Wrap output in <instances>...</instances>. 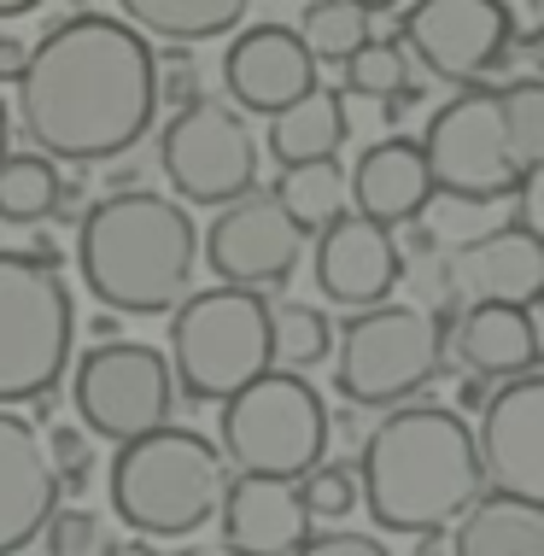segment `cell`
<instances>
[{
	"instance_id": "1",
	"label": "cell",
	"mask_w": 544,
	"mask_h": 556,
	"mask_svg": "<svg viewBox=\"0 0 544 556\" xmlns=\"http://www.w3.org/2000/svg\"><path fill=\"white\" fill-rule=\"evenodd\" d=\"M159 112L153 41L112 12H71L29 48L18 77V124L53 164L124 159Z\"/></svg>"
},
{
	"instance_id": "2",
	"label": "cell",
	"mask_w": 544,
	"mask_h": 556,
	"mask_svg": "<svg viewBox=\"0 0 544 556\" xmlns=\"http://www.w3.org/2000/svg\"><path fill=\"white\" fill-rule=\"evenodd\" d=\"M486 492L475 457V428L445 404H392L363 440L357 498L369 521L387 533H433L451 528Z\"/></svg>"
},
{
	"instance_id": "3",
	"label": "cell",
	"mask_w": 544,
	"mask_h": 556,
	"mask_svg": "<svg viewBox=\"0 0 544 556\" xmlns=\"http://www.w3.org/2000/svg\"><path fill=\"white\" fill-rule=\"evenodd\" d=\"M193 264H200V229L170 193L117 188L83 205L77 269L105 311L170 317L181 293H193Z\"/></svg>"
},
{
	"instance_id": "4",
	"label": "cell",
	"mask_w": 544,
	"mask_h": 556,
	"mask_svg": "<svg viewBox=\"0 0 544 556\" xmlns=\"http://www.w3.org/2000/svg\"><path fill=\"white\" fill-rule=\"evenodd\" d=\"M223 486H229V463L223 451L193 428L164 422L153 433H135L112 457V509L135 539H193L217 521Z\"/></svg>"
},
{
	"instance_id": "5",
	"label": "cell",
	"mask_w": 544,
	"mask_h": 556,
	"mask_svg": "<svg viewBox=\"0 0 544 556\" xmlns=\"http://www.w3.org/2000/svg\"><path fill=\"white\" fill-rule=\"evenodd\" d=\"M170 375L176 393L193 404H223L264 375L269 357V299L258 288L211 281L205 293H181L170 311Z\"/></svg>"
},
{
	"instance_id": "6",
	"label": "cell",
	"mask_w": 544,
	"mask_h": 556,
	"mask_svg": "<svg viewBox=\"0 0 544 556\" xmlns=\"http://www.w3.org/2000/svg\"><path fill=\"white\" fill-rule=\"evenodd\" d=\"M71 288L36 252H0V410L41 404L71 369Z\"/></svg>"
},
{
	"instance_id": "7",
	"label": "cell",
	"mask_w": 544,
	"mask_h": 556,
	"mask_svg": "<svg viewBox=\"0 0 544 556\" xmlns=\"http://www.w3.org/2000/svg\"><path fill=\"white\" fill-rule=\"evenodd\" d=\"M217 433H223L217 445L223 463H235L240 475L299 480L328 451V404L299 369L269 364L240 393L223 399Z\"/></svg>"
},
{
	"instance_id": "8",
	"label": "cell",
	"mask_w": 544,
	"mask_h": 556,
	"mask_svg": "<svg viewBox=\"0 0 544 556\" xmlns=\"http://www.w3.org/2000/svg\"><path fill=\"white\" fill-rule=\"evenodd\" d=\"M416 147H421V159H428L433 193L463 200V205L509 200L527 176H539L521 164L516 135H509V117H504V100H497V88H486V83L457 88V94L428 117V135H421Z\"/></svg>"
},
{
	"instance_id": "9",
	"label": "cell",
	"mask_w": 544,
	"mask_h": 556,
	"mask_svg": "<svg viewBox=\"0 0 544 556\" xmlns=\"http://www.w3.org/2000/svg\"><path fill=\"white\" fill-rule=\"evenodd\" d=\"M440 357H445V328L428 311L381 299V305L345 317L334 387L345 404L392 410V404H404L440 375Z\"/></svg>"
},
{
	"instance_id": "10",
	"label": "cell",
	"mask_w": 544,
	"mask_h": 556,
	"mask_svg": "<svg viewBox=\"0 0 544 556\" xmlns=\"http://www.w3.org/2000/svg\"><path fill=\"white\" fill-rule=\"evenodd\" d=\"M159 170L170 176V193L188 205H229L258 188V135L246 112L229 100L193 94L181 112L159 129Z\"/></svg>"
},
{
	"instance_id": "11",
	"label": "cell",
	"mask_w": 544,
	"mask_h": 556,
	"mask_svg": "<svg viewBox=\"0 0 544 556\" xmlns=\"http://www.w3.org/2000/svg\"><path fill=\"white\" fill-rule=\"evenodd\" d=\"M71 399H77V422L88 440L124 445L135 433H153L170 422L176 404L170 357L147 340H100L83 352Z\"/></svg>"
},
{
	"instance_id": "12",
	"label": "cell",
	"mask_w": 544,
	"mask_h": 556,
	"mask_svg": "<svg viewBox=\"0 0 544 556\" xmlns=\"http://www.w3.org/2000/svg\"><path fill=\"white\" fill-rule=\"evenodd\" d=\"M398 48L428 77L475 88L509 65L516 12H509V0H410L398 12Z\"/></svg>"
},
{
	"instance_id": "13",
	"label": "cell",
	"mask_w": 544,
	"mask_h": 556,
	"mask_svg": "<svg viewBox=\"0 0 544 556\" xmlns=\"http://www.w3.org/2000/svg\"><path fill=\"white\" fill-rule=\"evenodd\" d=\"M200 258L211 276L229 288H287L299 258H305V229L276 205V193H240V200L217 205L211 229L200 235Z\"/></svg>"
},
{
	"instance_id": "14",
	"label": "cell",
	"mask_w": 544,
	"mask_h": 556,
	"mask_svg": "<svg viewBox=\"0 0 544 556\" xmlns=\"http://www.w3.org/2000/svg\"><path fill=\"white\" fill-rule=\"evenodd\" d=\"M475 457L486 492L544 504V375H509L492 399H480Z\"/></svg>"
},
{
	"instance_id": "15",
	"label": "cell",
	"mask_w": 544,
	"mask_h": 556,
	"mask_svg": "<svg viewBox=\"0 0 544 556\" xmlns=\"http://www.w3.org/2000/svg\"><path fill=\"white\" fill-rule=\"evenodd\" d=\"M311 269H316V293L340 311H369L392 299L404 276V252L392 240L387 223H369L357 212H340L334 223L316 229V252H311Z\"/></svg>"
},
{
	"instance_id": "16",
	"label": "cell",
	"mask_w": 544,
	"mask_h": 556,
	"mask_svg": "<svg viewBox=\"0 0 544 556\" xmlns=\"http://www.w3.org/2000/svg\"><path fill=\"white\" fill-rule=\"evenodd\" d=\"M223 88H229L235 112L276 117L281 106H293L316 88V59L293 24H252L223 53Z\"/></svg>"
},
{
	"instance_id": "17",
	"label": "cell",
	"mask_w": 544,
	"mask_h": 556,
	"mask_svg": "<svg viewBox=\"0 0 544 556\" xmlns=\"http://www.w3.org/2000/svg\"><path fill=\"white\" fill-rule=\"evenodd\" d=\"M59 509V475L41 451V433L18 410H0V556L29 551Z\"/></svg>"
},
{
	"instance_id": "18",
	"label": "cell",
	"mask_w": 544,
	"mask_h": 556,
	"mask_svg": "<svg viewBox=\"0 0 544 556\" xmlns=\"http://www.w3.org/2000/svg\"><path fill=\"white\" fill-rule=\"evenodd\" d=\"M451 276L468 293V305L480 299H504V305H539L544 293V240L527 223H497L492 235H475L451 258Z\"/></svg>"
},
{
	"instance_id": "19",
	"label": "cell",
	"mask_w": 544,
	"mask_h": 556,
	"mask_svg": "<svg viewBox=\"0 0 544 556\" xmlns=\"http://www.w3.org/2000/svg\"><path fill=\"white\" fill-rule=\"evenodd\" d=\"M223 545L240 556H287L311 533V516L299 504L293 480H264V475H229L223 486Z\"/></svg>"
},
{
	"instance_id": "20",
	"label": "cell",
	"mask_w": 544,
	"mask_h": 556,
	"mask_svg": "<svg viewBox=\"0 0 544 556\" xmlns=\"http://www.w3.org/2000/svg\"><path fill=\"white\" fill-rule=\"evenodd\" d=\"M345 193H352V212L369 223H387V229H404L428 212L433 200V176L428 159L410 135H387L369 153L357 159V176H345Z\"/></svg>"
},
{
	"instance_id": "21",
	"label": "cell",
	"mask_w": 544,
	"mask_h": 556,
	"mask_svg": "<svg viewBox=\"0 0 544 556\" xmlns=\"http://www.w3.org/2000/svg\"><path fill=\"white\" fill-rule=\"evenodd\" d=\"M457 357L480 381H509V375L539 369V323L533 305H504L480 299L457 317Z\"/></svg>"
},
{
	"instance_id": "22",
	"label": "cell",
	"mask_w": 544,
	"mask_h": 556,
	"mask_svg": "<svg viewBox=\"0 0 544 556\" xmlns=\"http://www.w3.org/2000/svg\"><path fill=\"white\" fill-rule=\"evenodd\" d=\"M457 556H544V504L509 498V492H480L451 528Z\"/></svg>"
},
{
	"instance_id": "23",
	"label": "cell",
	"mask_w": 544,
	"mask_h": 556,
	"mask_svg": "<svg viewBox=\"0 0 544 556\" xmlns=\"http://www.w3.org/2000/svg\"><path fill=\"white\" fill-rule=\"evenodd\" d=\"M352 117H345V94L316 83L305 100L281 106L269 117V159L276 164H305V159H340Z\"/></svg>"
},
{
	"instance_id": "24",
	"label": "cell",
	"mask_w": 544,
	"mask_h": 556,
	"mask_svg": "<svg viewBox=\"0 0 544 556\" xmlns=\"http://www.w3.org/2000/svg\"><path fill=\"white\" fill-rule=\"evenodd\" d=\"M124 24L141 36H159L170 48H193V41H217L246 24L252 0H117Z\"/></svg>"
},
{
	"instance_id": "25",
	"label": "cell",
	"mask_w": 544,
	"mask_h": 556,
	"mask_svg": "<svg viewBox=\"0 0 544 556\" xmlns=\"http://www.w3.org/2000/svg\"><path fill=\"white\" fill-rule=\"evenodd\" d=\"M276 205L299 223L305 235H316L322 223H334L340 212H352V193H345V164L340 159H305V164H281L276 176Z\"/></svg>"
},
{
	"instance_id": "26",
	"label": "cell",
	"mask_w": 544,
	"mask_h": 556,
	"mask_svg": "<svg viewBox=\"0 0 544 556\" xmlns=\"http://www.w3.org/2000/svg\"><path fill=\"white\" fill-rule=\"evenodd\" d=\"M345 71V94H363V100H387V112L398 117L404 106L416 100V83H410V53L398 41H357L352 53L340 59Z\"/></svg>"
},
{
	"instance_id": "27",
	"label": "cell",
	"mask_w": 544,
	"mask_h": 556,
	"mask_svg": "<svg viewBox=\"0 0 544 556\" xmlns=\"http://www.w3.org/2000/svg\"><path fill=\"white\" fill-rule=\"evenodd\" d=\"M53 193H59V164L48 153H7L0 159V223H12V229L48 223Z\"/></svg>"
},
{
	"instance_id": "28",
	"label": "cell",
	"mask_w": 544,
	"mask_h": 556,
	"mask_svg": "<svg viewBox=\"0 0 544 556\" xmlns=\"http://www.w3.org/2000/svg\"><path fill=\"white\" fill-rule=\"evenodd\" d=\"M334 352V323L322 317L316 305L305 299H281V305H269V357H276V369H316L322 357Z\"/></svg>"
},
{
	"instance_id": "29",
	"label": "cell",
	"mask_w": 544,
	"mask_h": 556,
	"mask_svg": "<svg viewBox=\"0 0 544 556\" xmlns=\"http://www.w3.org/2000/svg\"><path fill=\"white\" fill-rule=\"evenodd\" d=\"M299 41L311 48V59L322 65V59H340L357 48V41H369V12L352 7V0H311L305 12H299Z\"/></svg>"
},
{
	"instance_id": "30",
	"label": "cell",
	"mask_w": 544,
	"mask_h": 556,
	"mask_svg": "<svg viewBox=\"0 0 544 556\" xmlns=\"http://www.w3.org/2000/svg\"><path fill=\"white\" fill-rule=\"evenodd\" d=\"M497 100H504L509 135H516V153L527 170H544V83L539 77H516L497 83Z\"/></svg>"
},
{
	"instance_id": "31",
	"label": "cell",
	"mask_w": 544,
	"mask_h": 556,
	"mask_svg": "<svg viewBox=\"0 0 544 556\" xmlns=\"http://www.w3.org/2000/svg\"><path fill=\"white\" fill-rule=\"evenodd\" d=\"M293 486H299L305 516L340 521V516H352V509H357V463H311Z\"/></svg>"
},
{
	"instance_id": "32",
	"label": "cell",
	"mask_w": 544,
	"mask_h": 556,
	"mask_svg": "<svg viewBox=\"0 0 544 556\" xmlns=\"http://www.w3.org/2000/svg\"><path fill=\"white\" fill-rule=\"evenodd\" d=\"M41 539H48V556H100V521L88 509H53Z\"/></svg>"
},
{
	"instance_id": "33",
	"label": "cell",
	"mask_w": 544,
	"mask_h": 556,
	"mask_svg": "<svg viewBox=\"0 0 544 556\" xmlns=\"http://www.w3.org/2000/svg\"><path fill=\"white\" fill-rule=\"evenodd\" d=\"M41 451H48L59 486H83L88 469H94V451H88V433L77 428H48V440H41Z\"/></svg>"
},
{
	"instance_id": "34",
	"label": "cell",
	"mask_w": 544,
	"mask_h": 556,
	"mask_svg": "<svg viewBox=\"0 0 544 556\" xmlns=\"http://www.w3.org/2000/svg\"><path fill=\"white\" fill-rule=\"evenodd\" d=\"M287 556H392L375 533H305Z\"/></svg>"
},
{
	"instance_id": "35",
	"label": "cell",
	"mask_w": 544,
	"mask_h": 556,
	"mask_svg": "<svg viewBox=\"0 0 544 556\" xmlns=\"http://www.w3.org/2000/svg\"><path fill=\"white\" fill-rule=\"evenodd\" d=\"M24 59H29L24 36H0V83H18L24 77Z\"/></svg>"
},
{
	"instance_id": "36",
	"label": "cell",
	"mask_w": 544,
	"mask_h": 556,
	"mask_svg": "<svg viewBox=\"0 0 544 556\" xmlns=\"http://www.w3.org/2000/svg\"><path fill=\"white\" fill-rule=\"evenodd\" d=\"M410 556H457V551H451V528L416 533V551H410Z\"/></svg>"
},
{
	"instance_id": "37",
	"label": "cell",
	"mask_w": 544,
	"mask_h": 556,
	"mask_svg": "<svg viewBox=\"0 0 544 556\" xmlns=\"http://www.w3.org/2000/svg\"><path fill=\"white\" fill-rule=\"evenodd\" d=\"M100 556H159L153 539H124V545H100Z\"/></svg>"
},
{
	"instance_id": "38",
	"label": "cell",
	"mask_w": 544,
	"mask_h": 556,
	"mask_svg": "<svg viewBox=\"0 0 544 556\" xmlns=\"http://www.w3.org/2000/svg\"><path fill=\"white\" fill-rule=\"evenodd\" d=\"M41 0H0V18H24V12H36Z\"/></svg>"
},
{
	"instance_id": "39",
	"label": "cell",
	"mask_w": 544,
	"mask_h": 556,
	"mask_svg": "<svg viewBox=\"0 0 544 556\" xmlns=\"http://www.w3.org/2000/svg\"><path fill=\"white\" fill-rule=\"evenodd\" d=\"M176 556H240V551H229V545L217 539V545H188V551H176Z\"/></svg>"
},
{
	"instance_id": "40",
	"label": "cell",
	"mask_w": 544,
	"mask_h": 556,
	"mask_svg": "<svg viewBox=\"0 0 544 556\" xmlns=\"http://www.w3.org/2000/svg\"><path fill=\"white\" fill-rule=\"evenodd\" d=\"M12 153V117H7V100H0V159Z\"/></svg>"
},
{
	"instance_id": "41",
	"label": "cell",
	"mask_w": 544,
	"mask_h": 556,
	"mask_svg": "<svg viewBox=\"0 0 544 556\" xmlns=\"http://www.w3.org/2000/svg\"><path fill=\"white\" fill-rule=\"evenodd\" d=\"M352 7H363V12H387V7H398V0H352Z\"/></svg>"
},
{
	"instance_id": "42",
	"label": "cell",
	"mask_w": 544,
	"mask_h": 556,
	"mask_svg": "<svg viewBox=\"0 0 544 556\" xmlns=\"http://www.w3.org/2000/svg\"><path fill=\"white\" fill-rule=\"evenodd\" d=\"M71 7H77V12H83V7H94V0H71Z\"/></svg>"
}]
</instances>
